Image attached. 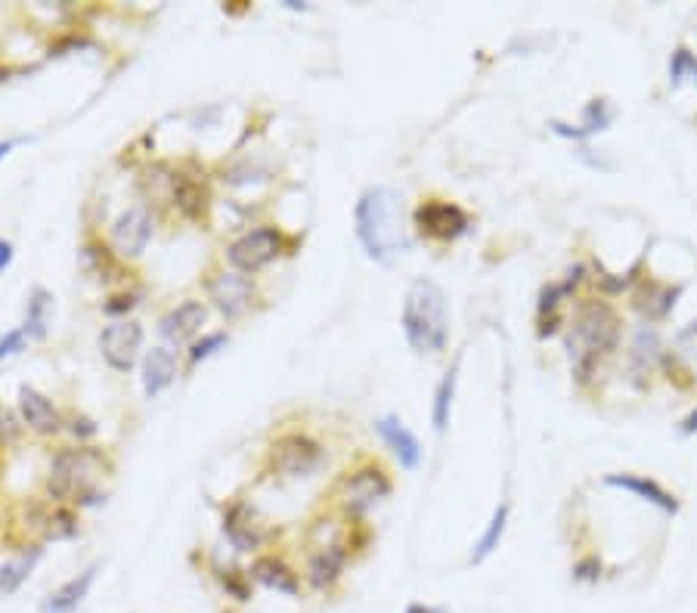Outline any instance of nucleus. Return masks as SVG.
I'll list each match as a JSON object with an SVG mask.
<instances>
[{"instance_id": "obj_1", "label": "nucleus", "mask_w": 697, "mask_h": 613, "mask_svg": "<svg viewBox=\"0 0 697 613\" xmlns=\"http://www.w3.org/2000/svg\"><path fill=\"white\" fill-rule=\"evenodd\" d=\"M623 319L617 307L605 298H580L574 310V326L564 338V350L570 357V375L577 387H589L598 375L605 357L620 347Z\"/></svg>"}, {"instance_id": "obj_2", "label": "nucleus", "mask_w": 697, "mask_h": 613, "mask_svg": "<svg viewBox=\"0 0 697 613\" xmlns=\"http://www.w3.org/2000/svg\"><path fill=\"white\" fill-rule=\"evenodd\" d=\"M403 199L391 186H372L357 199L354 230L357 239L375 264H391L394 257L409 251V233L403 223Z\"/></svg>"}, {"instance_id": "obj_3", "label": "nucleus", "mask_w": 697, "mask_h": 613, "mask_svg": "<svg viewBox=\"0 0 697 613\" xmlns=\"http://www.w3.org/2000/svg\"><path fill=\"white\" fill-rule=\"evenodd\" d=\"M112 474V459L97 446H62L50 459L47 493L56 505H100L106 502L103 480Z\"/></svg>"}, {"instance_id": "obj_4", "label": "nucleus", "mask_w": 697, "mask_h": 613, "mask_svg": "<svg viewBox=\"0 0 697 613\" xmlns=\"http://www.w3.org/2000/svg\"><path fill=\"white\" fill-rule=\"evenodd\" d=\"M400 326L406 335V344L419 357H440L450 344V310H447V292L434 279H413L403 298Z\"/></svg>"}, {"instance_id": "obj_5", "label": "nucleus", "mask_w": 697, "mask_h": 613, "mask_svg": "<svg viewBox=\"0 0 697 613\" xmlns=\"http://www.w3.org/2000/svg\"><path fill=\"white\" fill-rule=\"evenodd\" d=\"M394 493V480L382 462H363L357 468H347L335 483V499L344 514L360 521L375 505H382Z\"/></svg>"}, {"instance_id": "obj_6", "label": "nucleus", "mask_w": 697, "mask_h": 613, "mask_svg": "<svg viewBox=\"0 0 697 613\" xmlns=\"http://www.w3.org/2000/svg\"><path fill=\"white\" fill-rule=\"evenodd\" d=\"M267 465L279 477H313L326 465V446L307 431H285L270 440Z\"/></svg>"}, {"instance_id": "obj_7", "label": "nucleus", "mask_w": 697, "mask_h": 613, "mask_svg": "<svg viewBox=\"0 0 697 613\" xmlns=\"http://www.w3.org/2000/svg\"><path fill=\"white\" fill-rule=\"evenodd\" d=\"M282 254H289V239H285V233L261 223V227L242 233L239 239L227 245V264L236 273L255 276L267 270L270 264H276Z\"/></svg>"}, {"instance_id": "obj_8", "label": "nucleus", "mask_w": 697, "mask_h": 613, "mask_svg": "<svg viewBox=\"0 0 697 613\" xmlns=\"http://www.w3.org/2000/svg\"><path fill=\"white\" fill-rule=\"evenodd\" d=\"M413 227L431 245H453L471 230V214L450 199H422L413 211Z\"/></svg>"}, {"instance_id": "obj_9", "label": "nucleus", "mask_w": 697, "mask_h": 613, "mask_svg": "<svg viewBox=\"0 0 697 613\" xmlns=\"http://www.w3.org/2000/svg\"><path fill=\"white\" fill-rule=\"evenodd\" d=\"M205 295L214 304V310L224 319H230V322L242 319L251 307H255V301L261 298L255 276H245V273H236V270L208 273L205 276Z\"/></svg>"}, {"instance_id": "obj_10", "label": "nucleus", "mask_w": 697, "mask_h": 613, "mask_svg": "<svg viewBox=\"0 0 697 613\" xmlns=\"http://www.w3.org/2000/svg\"><path fill=\"white\" fill-rule=\"evenodd\" d=\"M100 353L109 369L131 372L143 357V326L137 319H115L100 332Z\"/></svg>"}, {"instance_id": "obj_11", "label": "nucleus", "mask_w": 697, "mask_h": 613, "mask_svg": "<svg viewBox=\"0 0 697 613\" xmlns=\"http://www.w3.org/2000/svg\"><path fill=\"white\" fill-rule=\"evenodd\" d=\"M152 214L146 205H131L124 208L115 223H112V248L115 254L121 257V261H134V257H140L146 248H149V239H152Z\"/></svg>"}, {"instance_id": "obj_12", "label": "nucleus", "mask_w": 697, "mask_h": 613, "mask_svg": "<svg viewBox=\"0 0 697 613\" xmlns=\"http://www.w3.org/2000/svg\"><path fill=\"white\" fill-rule=\"evenodd\" d=\"M685 288L682 285H673V282H660L654 279L651 273H645L639 279V285L629 292V301H632V310H636L648 326L651 322H663L673 310H676V301L682 298Z\"/></svg>"}, {"instance_id": "obj_13", "label": "nucleus", "mask_w": 697, "mask_h": 613, "mask_svg": "<svg viewBox=\"0 0 697 613\" xmlns=\"http://www.w3.org/2000/svg\"><path fill=\"white\" fill-rule=\"evenodd\" d=\"M660 360H663V341H660V332L645 322V326H639V329H636V335H632V341H629V350H626L629 381L636 384L639 391H648L654 369H660Z\"/></svg>"}, {"instance_id": "obj_14", "label": "nucleus", "mask_w": 697, "mask_h": 613, "mask_svg": "<svg viewBox=\"0 0 697 613\" xmlns=\"http://www.w3.org/2000/svg\"><path fill=\"white\" fill-rule=\"evenodd\" d=\"M351 561V548L344 542H326V545H313V552L307 555L304 579L307 586L316 592H329L341 583L344 567Z\"/></svg>"}, {"instance_id": "obj_15", "label": "nucleus", "mask_w": 697, "mask_h": 613, "mask_svg": "<svg viewBox=\"0 0 697 613\" xmlns=\"http://www.w3.org/2000/svg\"><path fill=\"white\" fill-rule=\"evenodd\" d=\"M19 412H22V425L28 431H35L38 437H56L66 428V418H62L59 406L31 384L19 387Z\"/></svg>"}, {"instance_id": "obj_16", "label": "nucleus", "mask_w": 697, "mask_h": 613, "mask_svg": "<svg viewBox=\"0 0 697 613\" xmlns=\"http://www.w3.org/2000/svg\"><path fill=\"white\" fill-rule=\"evenodd\" d=\"M220 530H224L227 542L236 548V552L242 555H251L258 552V548L264 545V527L258 521V514L251 511L245 502H230L224 505V518H220Z\"/></svg>"}, {"instance_id": "obj_17", "label": "nucleus", "mask_w": 697, "mask_h": 613, "mask_svg": "<svg viewBox=\"0 0 697 613\" xmlns=\"http://www.w3.org/2000/svg\"><path fill=\"white\" fill-rule=\"evenodd\" d=\"M205 319H208V307L202 301H183L158 316V335L174 347L193 344L205 326Z\"/></svg>"}, {"instance_id": "obj_18", "label": "nucleus", "mask_w": 697, "mask_h": 613, "mask_svg": "<svg viewBox=\"0 0 697 613\" xmlns=\"http://www.w3.org/2000/svg\"><path fill=\"white\" fill-rule=\"evenodd\" d=\"M375 431H378V437L385 440V446L391 449V453L397 456L400 468L416 471L422 465V443L416 440L413 431L403 425L400 415H382L375 422Z\"/></svg>"}, {"instance_id": "obj_19", "label": "nucleus", "mask_w": 697, "mask_h": 613, "mask_svg": "<svg viewBox=\"0 0 697 613\" xmlns=\"http://www.w3.org/2000/svg\"><path fill=\"white\" fill-rule=\"evenodd\" d=\"M140 381H143V394L149 400L162 397L168 387L177 378V353L168 344H155L152 350L143 353V363H140Z\"/></svg>"}, {"instance_id": "obj_20", "label": "nucleus", "mask_w": 697, "mask_h": 613, "mask_svg": "<svg viewBox=\"0 0 697 613\" xmlns=\"http://www.w3.org/2000/svg\"><path fill=\"white\" fill-rule=\"evenodd\" d=\"M605 483H608L611 490H623V493L636 496V499H642V502H648V505H654L660 511H667V514H679V508H682V502L670 490H663L657 480L642 477V474L620 471V474H608Z\"/></svg>"}, {"instance_id": "obj_21", "label": "nucleus", "mask_w": 697, "mask_h": 613, "mask_svg": "<svg viewBox=\"0 0 697 613\" xmlns=\"http://www.w3.org/2000/svg\"><path fill=\"white\" fill-rule=\"evenodd\" d=\"M100 561H93L90 567H84L78 576H72L69 583H62L59 589H53L44 601H41V613H78V607L87 601L93 583H97L100 573Z\"/></svg>"}, {"instance_id": "obj_22", "label": "nucleus", "mask_w": 697, "mask_h": 613, "mask_svg": "<svg viewBox=\"0 0 697 613\" xmlns=\"http://www.w3.org/2000/svg\"><path fill=\"white\" fill-rule=\"evenodd\" d=\"M248 576L255 579V583H261L264 589L279 592V595L295 598L301 592V579H298L295 567L289 561H282L279 555H261V558H255V561H251Z\"/></svg>"}, {"instance_id": "obj_23", "label": "nucleus", "mask_w": 697, "mask_h": 613, "mask_svg": "<svg viewBox=\"0 0 697 613\" xmlns=\"http://www.w3.org/2000/svg\"><path fill=\"white\" fill-rule=\"evenodd\" d=\"M211 202V192L205 186V180L186 174V171H174V186H171V205L186 217V220H202Z\"/></svg>"}, {"instance_id": "obj_24", "label": "nucleus", "mask_w": 697, "mask_h": 613, "mask_svg": "<svg viewBox=\"0 0 697 613\" xmlns=\"http://www.w3.org/2000/svg\"><path fill=\"white\" fill-rule=\"evenodd\" d=\"M614 121V109L608 106V100H589L583 109V121L580 124H564V121H552V131L564 140L574 143H586L589 137L608 131Z\"/></svg>"}, {"instance_id": "obj_25", "label": "nucleus", "mask_w": 697, "mask_h": 613, "mask_svg": "<svg viewBox=\"0 0 697 613\" xmlns=\"http://www.w3.org/2000/svg\"><path fill=\"white\" fill-rule=\"evenodd\" d=\"M78 261H81V270L93 279H121V257L115 254L112 245H106L103 239H87L78 251Z\"/></svg>"}, {"instance_id": "obj_26", "label": "nucleus", "mask_w": 697, "mask_h": 613, "mask_svg": "<svg viewBox=\"0 0 697 613\" xmlns=\"http://www.w3.org/2000/svg\"><path fill=\"white\" fill-rule=\"evenodd\" d=\"M592 282L598 285V292H601V298H617V295H623V292H632V288L639 285V279L648 273L645 270V254L639 257L636 264H632L626 273H608L605 267H601V261H595L592 264Z\"/></svg>"}, {"instance_id": "obj_27", "label": "nucleus", "mask_w": 697, "mask_h": 613, "mask_svg": "<svg viewBox=\"0 0 697 613\" xmlns=\"http://www.w3.org/2000/svg\"><path fill=\"white\" fill-rule=\"evenodd\" d=\"M509 514H512L509 502H499V505H496L493 518L487 521V527H484L481 539L474 542V548H471V558H468V564H471V567L484 564V561L496 552V548L502 545V536H505V530H509Z\"/></svg>"}, {"instance_id": "obj_28", "label": "nucleus", "mask_w": 697, "mask_h": 613, "mask_svg": "<svg viewBox=\"0 0 697 613\" xmlns=\"http://www.w3.org/2000/svg\"><path fill=\"white\" fill-rule=\"evenodd\" d=\"M44 558V548L41 545H28L25 552L7 564H0V595H13L22 589V583L31 576V570L38 567V561Z\"/></svg>"}, {"instance_id": "obj_29", "label": "nucleus", "mask_w": 697, "mask_h": 613, "mask_svg": "<svg viewBox=\"0 0 697 613\" xmlns=\"http://www.w3.org/2000/svg\"><path fill=\"white\" fill-rule=\"evenodd\" d=\"M456 384H459V363L450 366V372L440 378V384L434 387V400H431V425L437 434H443L450 428L453 418V400H456Z\"/></svg>"}, {"instance_id": "obj_30", "label": "nucleus", "mask_w": 697, "mask_h": 613, "mask_svg": "<svg viewBox=\"0 0 697 613\" xmlns=\"http://www.w3.org/2000/svg\"><path fill=\"white\" fill-rule=\"evenodd\" d=\"M53 307V295L47 292V288H31L28 295V310H25V335L28 338H44L47 335V313Z\"/></svg>"}, {"instance_id": "obj_31", "label": "nucleus", "mask_w": 697, "mask_h": 613, "mask_svg": "<svg viewBox=\"0 0 697 613\" xmlns=\"http://www.w3.org/2000/svg\"><path fill=\"white\" fill-rule=\"evenodd\" d=\"M41 530H44V539H53V542L78 536L81 527H78L75 508L72 505H53V511L41 518Z\"/></svg>"}, {"instance_id": "obj_32", "label": "nucleus", "mask_w": 697, "mask_h": 613, "mask_svg": "<svg viewBox=\"0 0 697 613\" xmlns=\"http://www.w3.org/2000/svg\"><path fill=\"white\" fill-rule=\"evenodd\" d=\"M685 81L697 84V53H691L688 47H676L670 56V84L679 87Z\"/></svg>"}, {"instance_id": "obj_33", "label": "nucleus", "mask_w": 697, "mask_h": 613, "mask_svg": "<svg viewBox=\"0 0 697 613\" xmlns=\"http://www.w3.org/2000/svg\"><path fill=\"white\" fill-rule=\"evenodd\" d=\"M227 344H230V335H227V332H208V335H202L199 341L189 344V369L199 366V363L208 360V357H214V353L224 350Z\"/></svg>"}, {"instance_id": "obj_34", "label": "nucleus", "mask_w": 697, "mask_h": 613, "mask_svg": "<svg viewBox=\"0 0 697 613\" xmlns=\"http://www.w3.org/2000/svg\"><path fill=\"white\" fill-rule=\"evenodd\" d=\"M217 579H220V586H224V592L233 598V601H239V604H245L248 598H251V576L248 573H242V570H217Z\"/></svg>"}, {"instance_id": "obj_35", "label": "nucleus", "mask_w": 697, "mask_h": 613, "mask_svg": "<svg viewBox=\"0 0 697 613\" xmlns=\"http://www.w3.org/2000/svg\"><path fill=\"white\" fill-rule=\"evenodd\" d=\"M137 307V295L134 292H118V295H109V301L103 304L106 316H115V319H128V313Z\"/></svg>"}, {"instance_id": "obj_36", "label": "nucleus", "mask_w": 697, "mask_h": 613, "mask_svg": "<svg viewBox=\"0 0 697 613\" xmlns=\"http://www.w3.org/2000/svg\"><path fill=\"white\" fill-rule=\"evenodd\" d=\"M601 570H605V567H601L598 555H586V558H580L574 564V579H577V583H598Z\"/></svg>"}, {"instance_id": "obj_37", "label": "nucleus", "mask_w": 697, "mask_h": 613, "mask_svg": "<svg viewBox=\"0 0 697 613\" xmlns=\"http://www.w3.org/2000/svg\"><path fill=\"white\" fill-rule=\"evenodd\" d=\"M676 347L685 353L688 360H694V363H697V319H691L688 326L676 335Z\"/></svg>"}, {"instance_id": "obj_38", "label": "nucleus", "mask_w": 697, "mask_h": 613, "mask_svg": "<svg viewBox=\"0 0 697 613\" xmlns=\"http://www.w3.org/2000/svg\"><path fill=\"white\" fill-rule=\"evenodd\" d=\"M25 341H28L25 329H13V332H7L4 338H0V360H7V357H13V353H19V350L25 347Z\"/></svg>"}, {"instance_id": "obj_39", "label": "nucleus", "mask_w": 697, "mask_h": 613, "mask_svg": "<svg viewBox=\"0 0 697 613\" xmlns=\"http://www.w3.org/2000/svg\"><path fill=\"white\" fill-rule=\"evenodd\" d=\"M19 434H22V425H16V418H13V412H7L4 406H0V443H16L19 440Z\"/></svg>"}, {"instance_id": "obj_40", "label": "nucleus", "mask_w": 697, "mask_h": 613, "mask_svg": "<svg viewBox=\"0 0 697 613\" xmlns=\"http://www.w3.org/2000/svg\"><path fill=\"white\" fill-rule=\"evenodd\" d=\"M69 431H72L78 440H90V437H97V425H93L87 415H72V418H69Z\"/></svg>"}, {"instance_id": "obj_41", "label": "nucleus", "mask_w": 697, "mask_h": 613, "mask_svg": "<svg viewBox=\"0 0 697 613\" xmlns=\"http://www.w3.org/2000/svg\"><path fill=\"white\" fill-rule=\"evenodd\" d=\"M679 431L685 434V437H691V434H697V406L682 418V422H679Z\"/></svg>"}, {"instance_id": "obj_42", "label": "nucleus", "mask_w": 697, "mask_h": 613, "mask_svg": "<svg viewBox=\"0 0 697 613\" xmlns=\"http://www.w3.org/2000/svg\"><path fill=\"white\" fill-rule=\"evenodd\" d=\"M10 264H13V245L0 239V273H4Z\"/></svg>"}, {"instance_id": "obj_43", "label": "nucleus", "mask_w": 697, "mask_h": 613, "mask_svg": "<svg viewBox=\"0 0 697 613\" xmlns=\"http://www.w3.org/2000/svg\"><path fill=\"white\" fill-rule=\"evenodd\" d=\"M403 613H447L443 607H434V604H422V601H413Z\"/></svg>"}, {"instance_id": "obj_44", "label": "nucleus", "mask_w": 697, "mask_h": 613, "mask_svg": "<svg viewBox=\"0 0 697 613\" xmlns=\"http://www.w3.org/2000/svg\"><path fill=\"white\" fill-rule=\"evenodd\" d=\"M19 143H22L19 137H16V140H4V143H0V161H4V158H7L16 146H19Z\"/></svg>"}]
</instances>
